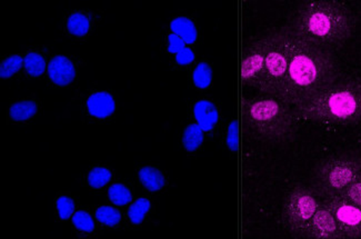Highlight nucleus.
<instances>
[{
    "label": "nucleus",
    "mask_w": 361,
    "mask_h": 239,
    "mask_svg": "<svg viewBox=\"0 0 361 239\" xmlns=\"http://www.w3.org/2000/svg\"><path fill=\"white\" fill-rule=\"evenodd\" d=\"M73 223L77 229L86 233H92L94 229V223L92 221V216L84 211L77 212L73 217Z\"/></svg>",
    "instance_id": "obj_27"
},
{
    "label": "nucleus",
    "mask_w": 361,
    "mask_h": 239,
    "mask_svg": "<svg viewBox=\"0 0 361 239\" xmlns=\"http://www.w3.org/2000/svg\"><path fill=\"white\" fill-rule=\"evenodd\" d=\"M50 79L58 86H68L76 76L73 61L65 56H56L48 66Z\"/></svg>",
    "instance_id": "obj_11"
},
{
    "label": "nucleus",
    "mask_w": 361,
    "mask_h": 239,
    "mask_svg": "<svg viewBox=\"0 0 361 239\" xmlns=\"http://www.w3.org/2000/svg\"><path fill=\"white\" fill-rule=\"evenodd\" d=\"M90 20L82 13H75L71 15L67 21V28L71 34L82 37L90 32Z\"/></svg>",
    "instance_id": "obj_19"
},
{
    "label": "nucleus",
    "mask_w": 361,
    "mask_h": 239,
    "mask_svg": "<svg viewBox=\"0 0 361 239\" xmlns=\"http://www.w3.org/2000/svg\"><path fill=\"white\" fill-rule=\"evenodd\" d=\"M139 179L149 192H159L166 185L163 173L154 167H144L140 169Z\"/></svg>",
    "instance_id": "obj_15"
},
{
    "label": "nucleus",
    "mask_w": 361,
    "mask_h": 239,
    "mask_svg": "<svg viewBox=\"0 0 361 239\" xmlns=\"http://www.w3.org/2000/svg\"><path fill=\"white\" fill-rule=\"evenodd\" d=\"M299 121L326 126L361 121V80L334 82L293 107Z\"/></svg>",
    "instance_id": "obj_3"
},
{
    "label": "nucleus",
    "mask_w": 361,
    "mask_h": 239,
    "mask_svg": "<svg viewBox=\"0 0 361 239\" xmlns=\"http://www.w3.org/2000/svg\"><path fill=\"white\" fill-rule=\"evenodd\" d=\"M204 142V130L198 124H190L186 127L183 136V145L187 152H195Z\"/></svg>",
    "instance_id": "obj_16"
},
{
    "label": "nucleus",
    "mask_w": 361,
    "mask_h": 239,
    "mask_svg": "<svg viewBox=\"0 0 361 239\" xmlns=\"http://www.w3.org/2000/svg\"><path fill=\"white\" fill-rule=\"evenodd\" d=\"M37 113V105L32 100L13 104L9 109V115L15 121H25L32 118Z\"/></svg>",
    "instance_id": "obj_17"
},
{
    "label": "nucleus",
    "mask_w": 361,
    "mask_h": 239,
    "mask_svg": "<svg viewBox=\"0 0 361 239\" xmlns=\"http://www.w3.org/2000/svg\"><path fill=\"white\" fill-rule=\"evenodd\" d=\"M24 59L18 55H13L7 58L6 61L1 63V66H0V76H1V78H9V77L18 73L24 65Z\"/></svg>",
    "instance_id": "obj_24"
},
{
    "label": "nucleus",
    "mask_w": 361,
    "mask_h": 239,
    "mask_svg": "<svg viewBox=\"0 0 361 239\" xmlns=\"http://www.w3.org/2000/svg\"><path fill=\"white\" fill-rule=\"evenodd\" d=\"M96 219L106 226L114 227L121 223V214L110 206H102L96 212Z\"/></svg>",
    "instance_id": "obj_23"
},
{
    "label": "nucleus",
    "mask_w": 361,
    "mask_h": 239,
    "mask_svg": "<svg viewBox=\"0 0 361 239\" xmlns=\"http://www.w3.org/2000/svg\"><path fill=\"white\" fill-rule=\"evenodd\" d=\"M195 61V54L190 48L185 47L176 56V61L181 66H186Z\"/></svg>",
    "instance_id": "obj_30"
},
{
    "label": "nucleus",
    "mask_w": 361,
    "mask_h": 239,
    "mask_svg": "<svg viewBox=\"0 0 361 239\" xmlns=\"http://www.w3.org/2000/svg\"><path fill=\"white\" fill-rule=\"evenodd\" d=\"M150 206H152V204L147 198H139L138 200H136L130 206L128 211L129 219H130L131 223H135V225L142 223L145 215L149 212Z\"/></svg>",
    "instance_id": "obj_21"
},
{
    "label": "nucleus",
    "mask_w": 361,
    "mask_h": 239,
    "mask_svg": "<svg viewBox=\"0 0 361 239\" xmlns=\"http://www.w3.org/2000/svg\"><path fill=\"white\" fill-rule=\"evenodd\" d=\"M267 37L266 63L260 90L264 94L280 96L285 85L288 59L283 48L281 32H272Z\"/></svg>",
    "instance_id": "obj_7"
},
{
    "label": "nucleus",
    "mask_w": 361,
    "mask_h": 239,
    "mask_svg": "<svg viewBox=\"0 0 361 239\" xmlns=\"http://www.w3.org/2000/svg\"><path fill=\"white\" fill-rule=\"evenodd\" d=\"M168 40H169V46H168V51L169 53L178 54L185 48V42L180 37H178L177 35H169Z\"/></svg>",
    "instance_id": "obj_31"
},
{
    "label": "nucleus",
    "mask_w": 361,
    "mask_h": 239,
    "mask_svg": "<svg viewBox=\"0 0 361 239\" xmlns=\"http://www.w3.org/2000/svg\"><path fill=\"white\" fill-rule=\"evenodd\" d=\"M341 196H343L345 200L353 202L355 205L361 207V175L357 177L350 185H349L343 192Z\"/></svg>",
    "instance_id": "obj_26"
},
{
    "label": "nucleus",
    "mask_w": 361,
    "mask_h": 239,
    "mask_svg": "<svg viewBox=\"0 0 361 239\" xmlns=\"http://www.w3.org/2000/svg\"><path fill=\"white\" fill-rule=\"evenodd\" d=\"M194 116L197 124L204 132H210L219 121V114L215 104L209 100H199L194 107Z\"/></svg>",
    "instance_id": "obj_13"
},
{
    "label": "nucleus",
    "mask_w": 361,
    "mask_h": 239,
    "mask_svg": "<svg viewBox=\"0 0 361 239\" xmlns=\"http://www.w3.org/2000/svg\"><path fill=\"white\" fill-rule=\"evenodd\" d=\"M87 108L90 115L96 118H107L115 111L116 104L113 96L106 92H94L87 100Z\"/></svg>",
    "instance_id": "obj_12"
},
{
    "label": "nucleus",
    "mask_w": 361,
    "mask_h": 239,
    "mask_svg": "<svg viewBox=\"0 0 361 239\" xmlns=\"http://www.w3.org/2000/svg\"><path fill=\"white\" fill-rule=\"evenodd\" d=\"M108 194H109V200L117 206L127 205L133 200L130 190L125 185H113L108 190Z\"/></svg>",
    "instance_id": "obj_22"
},
{
    "label": "nucleus",
    "mask_w": 361,
    "mask_h": 239,
    "mask_svg": "<svg viewBox=\"0 0 361 239\" xmlns=\"http://www.w3.org/2000/svg\"><path fill=\"white\" fill-rule=\"evenodd\" d=\"M24 66L27 73L32 77L42 76L46 71V61L42 55L37 53L27 54L24 59Z\"/></svg>",
    "instance_id": "obj_18"
},
{
    "label": "nucleus",
    "mask_w": 361,
    "mask_h": 239,
    "mask_svg": "<svg viewBox=\"0 0 361 239\" xmlns=\"http://www.w3.org/2000/svg\"><path fill=\"white\" fill-rule=\"evenodd\" d=\"M268 37L257 40L248 54L245 56L241 65V77L247 84L254 85L257 88L262 87L264 77V63H266V51H267Z\"/></svg>",
    "instance_id": "obj_9"
},
{
    "label": "nucleus",
    "mask_w": 361,
    "mask_h": 239,
    "mask_svg": "<svg viewBox=\"0 0 361 239\" xmlns=\"http://www.w3.org/2000/svg\"><path fill=\"white\" fill-rule=\"evenodd\" d=\"M322 202L335 216L345 238H361V207L341 195H328Z\"/></svg>",
    "instance_id": "obj_8"
},
{
    "label": "nucleus",
    "mask_w": 361,
    "mask_h": 239,
    "mask_svg": "<svg viewBox=\"0 0 361 239\" xmlns=\"http://www.w3.org/2000/svg\"><path fill=\"white\" fill-rule=\"evenodd\" d=\"M304 237L314 239L345 238L338 226L335 216L322 202L318 211L312 216Z\"/></svg>",
    "instance_id": "obj_10"
},
{
    "label": "nucleus",
    "mask_w": 361,
    "mask_h": 239,
    "mask_svg": "<svg viewBox=\"0 0 361 239\" xmlns=\"http://www.w3.org/2000/svg\"><path fill=\"white\" fill-rule=\"evenodd\" d=\"M245 115L257 132L272 142H287L298 129L293 106L279 96L266 94L246 102Z\"/></svg>",
    "instance_id": "obj_4"
},
{
    "label": "nucleus",
    "mask_w": 361,
    "mask_h": 239,
    "mask_svg": "<svg viewBox=\"0 0 361 239\" xmlns=\"http://www.w3.org/2000/svg\"><path fill=\"white\" fill-rule=\"evenodd\" d=\"M288 28L305 42L330 51L351 37L355 19L345 4L310 0L299 6Z\"/></svg>",
    "instance_id": "obj_2"
},
{
    "label": "nucleus",
    "mask_w": 361,
    "mask_h": 239,
    "mask_svg": "<svg viewBox=\"0 0 361 239\" xmlns=\"http://www.w3.org/2000/svg\"><path fill=\"white\" fill-rule=\"evenodd\" d=\"M111 173L104 167H96L88 175V183L94 190H99L109 183Z\"/></svg>",
    "instance_id": "obj_25"
},
{
    "label": "nucleus",
    "mask_w": 361,
    "mask_h": 239,
    "mask_svg": "<svg viewBox=\"0 0 361 239\" xmlns=\"http://www.w3.org/2000/svg\"><path fill=\"white\" fill-rule=\"evenodd\" d=\"M192 80L200 90H206L212 82V69L209 63H200L192 73Z\"/></svg>",
    "instance_id": "obj_20"
},
{
    "label": "nucleus",
    "mask_w": 361,
    "mask_h": 239,
    "mask_svg": "<svg viewBox=\"0 0 361 239\" xmlns=\"http://www.w3.org/2000/svg\"><path fill=\"white\" fill-rule=\"evenodd\" d=\"M361 175V161L357 158L333 157L322 161L314 171V180L320 192L339 195Z\"/></svg>",
    "instance_id": "obj_5"
},
{
    "label": "nucleus",
    "mask_w": 361,
    "mask_h": 239,
    "mask_svg": "<svg viewBox=\"0 0 361 239\" xmlns=\"http://www.w3.org/2000/svg\"><path fill=\"white\" fill-rule=\"evenodd\" d=\"M227 146L231 152H237L239 146L238 138V123L237 121H231V125L228 127L227 133Z\"/></svg>",
    "instance_id": "obj_29"
},
{
    "label": "nucleus",
    "mask_w": 361,
    "mask_h": 239,
    "mask_svg": "<svg viewBox=\"0 0 361 239\" xmlns=\"http://www.w3.org/2000/svg\"><path fill=\"white\" fill-rule=\"evenodd\" d=\"M322 205L319 195L307 186L293 187L285 200L283 221L285 226L298 236L304 237L307 227Z\"/></svg>",
    "instance_id": "obj_6"
},
{
    "label": "nucleus",
    "mask_w": 361,
    "mask_h": 239,
    "mask_svg": "<svg viewBox=\"0 0 361 239\" xmlns=\"http://www.w3.org/2000/svg\"><path fill=\"white\" fill-rule=\"evenodd\" d=\"M171 29L173 34L177 35L178 37L185 42V44H194L198 37L196 26L194 21L187 17H178L171 21Z\"/></svg>",
    "instance_id": "obj_14"
},
{
    "label": "nucleus",
    "mask_w": 361,
    "mask_h": 239,
    "mask_svg": "<svg viewBox=\"0 0 361 239\" xmlns=\"http://www.w3.org/2000/svg\"><path fill=\"white\" fill-rule=\"evenodd\" d=\"M57 209L59 217L66 221L71 219V216L75 212V202L71 198L63 196L57 200Z\"/></svg>",
    "instance_id": "obj_28"
},
{
    "label": "nucleus",
    "mask_w": 361,
    "mask_h": 239,
    "mask_svg": "<svg viewBox=\"0 0 361 239\" xmlns=\"http://www.w3.org/2000/svg\"><path fill=\"white\" fill-rule=\"evenodd\" d=\"M280 32L288 69L279 97L295 107L336 82L337 63L333 54L301 39L288 27Z\"/></svg>",
    "instance_id": "obj_1"
}]
</instances>
